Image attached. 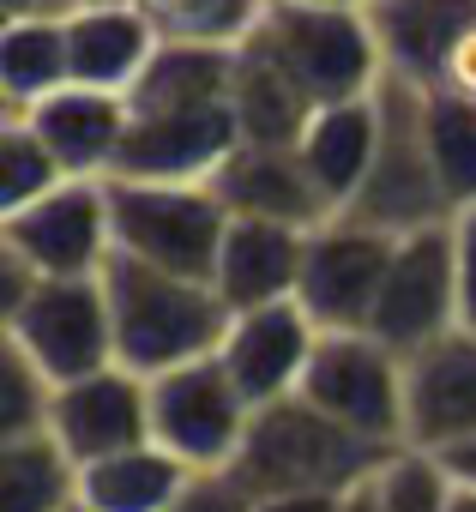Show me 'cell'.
Here are the masks:
<instances>
[{
  "mask_svg": "<svg viewBox=\"0 0 476 512\" xmlns=\"http://www.w3.org/2000/svg\"><path fill=\"white\" fill-rule=\"evenodd\" d=\"M109 320H115V362L133 374H169L181 362L217 356L229 332V302L211 278H181L163 266H145L133 253H115L103 266Z\"/></svg>",
  "mask_w": 476,
  "mask_h": 512,
  "instance_id": "1",
  "label": "cell"
},
{
  "mask_svg": "<svg viewBox=\"0 0 476 512\" xmlns=\"http://www.w3.org/2000/svg\"><path fill=\"white\" fill-rule=\"evenodd\" d=\"M392 452L362 440L356 428L332 422L320 404L278 398L254 410V428L242 440V458L229 464V476L248 494H350L362 488Z\"/></svg>",
  "mask_w": 476,
  "mask_h": 512,
  "instance_id": "2",
  "label": "cell"
},
{
  "mask_svg": "<svg viewBox=\"0 0 476 512\" xmlns=\"http://www.w3.org/2000/svg\"><path fill=\"white\" fill-rule=\"evenodd\" d=\"M248 43L272 55L314 97V109L368 97L386 79V55H380L368 7H266Z\"/></svg>",
  "mask_w": 476,
  "mask_h": 512,
  "instance_id": "3",
  "label": "cell"
},
{
  "mask_svg": "<svg viewBox=\"0 0 476 512\" xmlns=\"http://www.w3.org/2000/svg\"><path fill=\"white\" fill-rule=\"evenodd\" d=\"M115 205V253H133L145 266L211 278L229 235V205L211 181H127L109 175Z\"/></svg>",
  "mask_w": 476,
  "mask_h": 512,
  "instance_id": "4",
  "label": "cell"
},
{
  "mask_svg": "<svg viewBox=\"0 0 476 512\" xmlns=\"http://www.w3.org/2000/svg\"><path fill=\"white\" fill-rule=\"evenodd\" d=\"M350 217L392 229V235L452 223V199L440 187V169L422 133V85H404L392 73L380 79V151H374L362 193L350 199Z\"/></svg>",
  "mask_w": 476,
  "mask_h": 512,
  "instance_id": "5",
  "label": "cell"
},
{
  "mask_svg": "<svg viewBox=\"0 0 476 512\" xmlns=\"http://www.w3.org/2000/svg\"><path fill=\"white\" fill-rule=\"evenodd\" d=\"M248 428H254V404L217 356L151 374V440L175 452L187 470H229L242 458Z\"/></svg>",
  "mask_w": 476,
  "mask_h": 512,
  "instance_id": "6",
  "label": "cell"
},
{
  "mask_svg": "<svg viewBox=\"0 0 476 512\" xmlns=\"http://www.w3.org/2000/svg\"><path fill=\"white\" fill-rule=\"evenodd\" d=\"M0 253L25 260L37 278H97L115 260V205L109 181L67 175L25 211L0 217Z\"/></svg>",
  "mask_w": 476,
  "mask_h": 512,
  "instance_id": "7",
  "label": "cell"
},
{
  "mask_svg": "<svg viewBox=\"0 0 476 512\" xmlns=\"http://www.w3.org/2000/svg\"><path fill=\"white\" fill-rule=\"evenodd\" d=\"M302 398L386 452L404 446V356L374 332H326Z\"/></svg>",
  "mask_w": 476,
  "mask_h": 512,
  "instance_id": "8",
  "label": "cell"
},
{
  "mask_svg": "<svg viewBox=\"0 0 476 512\" xmlns=\"http://www.w3.org/2000/svg\"><path fill=\"white\" fill-rule=\"evenodd\" d=\"M7 344H19L55 386L97 374L115 362V320H109V290L97 278H37V290L0 314Z\"/></svg>",
  "mask_w": 476,
  "mask_h": 512,
  "instance_id": "9",
  "label": "cell"
},
{
  "mask_svg": "<svg viewBox=\"0 0 476 512\" xmlns=\"http://www.w3.org/2000/svg\"><path fill=\"white\" fill-rule=\"evenodd\" d=\"M392 247H398L392 229H374V223H362L350 211L308 229L296 302L320 320V332H368L386 266H392Z\"/></svg>",
  "mask_w": 476,
  "mask_h": 512,
  "instance_id": "10",
  "label": "cell"
},
{
  "mask_svg": "<svg viewBox=\"0 0 476 512\" xmlns=\"http://www.w3.org/2000/svg\"><path fill=\"white\" fill-rule=\"evenodd\" d=\"M452 326H458L452 223H434V229H410V235H398L368 332H374V338H386L398 356H416L422 344L446 338Z\"/></svg>",
  "mask_w": 476,
  "mask_h": 512,
  "instance_id": "11",
  "label": "cell"
},
{
  "mask_svg": "<svg viewBox=\"0 0 476 512\" xmlns=\"http://www.w3.org/2000/svg\"><path fill=\"white\" fill-rule=\"evenodd\" d=\"M235 145V103H181V109H133L115 175L127 181H211Z\"/></svg>",
  "mask_w": 476,
  "mask_h": 512,
  "instance_id": "12",
  "label": "cell"
},
{
  "mask_svg": "<svg viewBox=\"0 0 476 512\" xmlns=\"http://www.w3.org/2000/svg\"><path fill=\"white\" fill-rule=\"evenodd\" d=\"M320 320L290 296V302H266V308H242L229 314V332L217 344V362L229 368V380L248 392L254 410L296 398L308 380V362L320 350Z\"/></svg>",
  "mask_w": 476,
  "mask_h": 512,
  "instance_id": "13",
  "label": "cell"
},
{
  "mask_svg": "<svg viewBox=\"0 0 476 512\" xmlns=\"http://www.w3.org/2000/svg\"><path fill=\"white\" fill-rule=\"evenodd\" d=\"M49 434L61 440V452L85 470L97 458L133 452L151 440V380L109 362L97 374L61 380L55 386V410H49Z\"/></svg>",
  "mask_w": 476,
  "mask_h": 512,
  "instance_id": "14",
  "label": "cell"
},
{
  "mask_svg": "<svg viewBox=\"0 0 476 512\" xmlns=\"http://www.w3.org/2000/svg\"><path fill=\"white\" fill-rule=\"evenodd\" d=\"M464 440H476V332L452 326L404 356V446L452 452Z\"/></svg>",
  "mask_w": 476,
  "mask_h": 512,
  "instance_id": "15",
  "label": "cell"
},
{
  "mask_svg": "<svg viewBox=\"0 0 476 512\" xmlns=\"http://www.w3.org/2000/svg\"><path fill=\"white\" fill-rule=\"evenodd\" d=\"M13 115H25L37 127V139L55 151V163L67 175H85V181H109L115 175L127 127H133L127 91H97V85H61L43 103L13 109Z\"/></svg>",
  "mask_w": 476,
  "mask_h": 512,
  "instance_id": "16",
  "label": "cell"
},
{
  "mask_svg": "<svg viewBox=\"0 0 476 512\" xmlns=\"http://www.w3.org/2000/svg\"><path fill=\"white\" fill-rule=\"evenodd\" d=\"M211 187L223 193L229 217H266L296 229H320L326 217H338L296 145H235V157L211 175Z\"/></svg>",
  "mask_w": 476,
  "mask_h": 512,
  "instance_id": "17",
  "label": "cell"
},
{
  "mask_svg": "<svg viewBox=\"0 0 476 512\" xmlns=\"http://www.w3.org/2000/svg\"><path fill=\"white\" fill-rule=\"evenodd\" d=\"M302 253H308V229H296V223L229 217V235H223L211 284L229 302V314L266 308V302H290L296 284H302Z\"/></svg>",
  "mask_w": 476,
  "mask_h": 512,
  "instance_id": "18",
  "label": "cell"
},
{
  "mask_svg": "<svg viewBox=\"0 0 476 512\" xmlns=\"http://www.w3.org/2000/svg\"><path fill=\"white\" fill-rule=\"evenodd\" d=\"M386 73L404 85H440L452 49L476 25V0H368Z\"/></svg>",
  "mask_w": 476,
  "mask_h": 512,
  "instance_id": "19",
  "label": "cell"
},
{
  "mask_svg": "<svg viewBox=\"0 0 476 512\" xmlns=\"http://www.w3.org/2000/svg\"><path fill=\"white\" fill-rule=\"evenodd\" d=\"M157 25L145 7H73L67 13V67L73 85L133 91L157 55Z\"/></svg>",
  "mask_w": 476,
  "mask_h": 512,
  "instance_id": "20",
  "label": "cell"
},
{
  "mask_svg": "<svg viewBox=\"0 0 476 512\" xmlns=\"http://www.w3.org/2000/svg\"><path fill=\"white\" fill-rule=\"evenodd\" d=\"M296 151H302L314 187L332 199V211H350V199L362 193V181L374 169V151H380V91L314 109Z\"/></svg>",
  "mask_w": 476,
  "mask_h": 512,
  "instance_id": "21",
  "label": "cell"
},
{
  "mask_svg": "<svg viewBox=\"0 0 476 512\" xmlns=\"http://www.w3.org/2000/svg\"><path fill=\"white\" fill-rule=\"evenodd\" d=\"M193 476L199 470H187L175 452H163L157 440H145L133 452L85 464L79 470V500L97 506V512H169Z\"/></svg>",
  "mask_w": 476,
  "mask_h": 512,
  "instance_id": "22",
  "label": "cell"
},
{
  "mask_svg": "<svg viewBox=\"0 0 476 512\" xmlns=\"http://www.w3.org/2000/svg\"><path fill=\"white\" fill-rule=\"evenodd\" d=\"M314 121V97L254 43L235 55V127L242 145H302V127Z\"/></svg>",
  "mask_w": 476,
  "mask_h": 512,
  "instance_id": "23",
  "label": "cell"
},
{
  "mask_svg": "<svg viewBox=\"0 0 476 512\" xmlns=\"http://www.w3.org/2000/svg\"><path fill=\"white\" fill-rule=\"evenodd\" d=\"M61 85H73L67 13L61 19H7V31H0V109H31Z\"/></svg>",
  "mask_w": 476,
  "mask_h": 512,
  "instance_id": "24",
  "label": "cell"
},
{
  "mask_svg": "<svg viewBox=\"0 0 476 512\" xmlns=\"http://www.w3.org/2000/svg\"><path fill=\"white\" fill-rule=\"evenodd\" d=\"M79 500V464L55 434L0 440V512H67Z\"/></svg>",
  "mask_w": 476,
  "mask_h": 512,
  "instance_id": "25",
  "label": "cell"
},
{
  "mask_svg": "<svg viewBox=\"0 0 476 512\" xmlns=\"http://www.w3.org/2000/svg\"><path fill=\"white\" fill-rule=\"evenodd\" d=\"M422 133H428V157L458 217L464 205H476V97L452 85H422Z\"/></svg>",
  "mask_w": 476,
  "mask_h": 512,
  "instance_id": "26",
  "label": "cell"
},
{
  "mask_svg": "<svg viewBox=\"0 0 476 512\" xmlns=\"http://www.w3.org/2000/svg\"><path fill=\"white\" fill-rule=\"evenodd\" d=\"M272 0H145L163 43H223L242 49Z\"/></svg>",
  "mask_w": 476,
  "mask_h": 512,
  "instance_id": "27",
  "label": "cell"
},
{
  "mask_svg": "<svg viewBox=\"0 0 476 512\" xmlns=\"http://www.w3.org/2000/svg\"><path fill=\"white\" fill-rule=\"evenodd\" d=\"M67 181V169L55 163V151L37 139V127L13 109H0V217L37 205L43 193H55Z\"/></svg>",
  "mask_w": 476,
  "mask_h": 512,
  "instance_id": "28",
  "label": "cell"
},
{
  "mask_svg": "<svg viewBox=\"0 0 476 512\" xmlns=\"http://www.w3.org/2000/svg\"><path fill=\"white\" fill-rule=\"evenodd\" d=\"M446 500H452V476L434 452L398 446L374 470V512H446Z\"/></svg>",
  "mask_w": 476,
  "mask_h": 512,
  "instance_id": "29",
  "label": "cell"
},
{
  "mask_svg": "<svg viewBox=\"0 0 476 512\" xmlns=\"http://www.w3.org/2000/svg\"><path fill=\"white\" fill-rule=\"evenodd\" d=\"M0 386H7V410H0V440H19V434H49V410H55V380L19 350L7 344L0 356Z\"/></svg>",
  "mask_w": 476,
  "mask_h": 512,
  "instance_id": "30",
  "label": "cell"
},
{
  "mask_svg": "<svg viewBox=\"0 0 476 512\" xmlns=\"http://www.w3.org/2000/svg\"><path fill=\"white\" fill-rule=\"evenodd\" d=\"M169 512H254V494L235 482L229 470H199Z\"/></svg>",
  "mask_w": 476,
  "mask_h": 512,
  "instance_id": "31",
  "label": "cell"
},
{
  "mask_svg": "<svg viewBox=\"0 0 476 512\" xmlns=\"http://www.w3.org/2000/svg\"><path fill=\"white\" fill-rule=\"evenodd\" d=\"M452 272H458V326L476 332V205L452 217Z\"/></svg>",
  "mask_w": 476,
  "mask_h": 512,
  "instance_id": "32",
  "label": "cell"
},
{
  "mask_svg": "<svg viewBox=\"0 0 476 512\" xmlns=\"http://www.w3.org/2000/svg\"><path fill=\"white\" fill-rule=\"evenodd\" d=\"M350 494H254V512H344Z\"/></svg>",
  "mask_w": 476,
  "mask_h": 512,
  "instance_id": "33",
  "label": "cell"
},
{
  "mask_svg": "<svg viewBox=\"0 0 476 512\" xmlns=\"http://www.w3.org/2000/svg\"><path fill=\"white\" fill-rule=\"evenodd\" d=\"M440 85H452V91L476 97V25H470V31H464V43L452 49V61H446V73H440Z\"/></svg>",
  "mask_w": 476,
  "mask_h": 512,
  "instance_id": "34",
  "label": "cell"
},
{
  "mask_svg": "<svg viewBox=\"0 0 476 512\" xmlns=\"http://www.w3.org/2000/svg\"><path fill=\"white\" fill-rule=\"evenodd\" d=\"M440 464H446V476L458 482V488H476V440H464V446H452V452H434Z\"/></svg>",
  "mask_w": 476,
  "mask_h": 512,
  "instance_id": "35",
  "label": "cell"
},
{
  "mask_svg": "<svg viewBox=\"0 0 476 512\" xmlns=\"http://www.w3.org/2000/svg\"><path fill=\"white\" fill-rule=\"evenodd\" d=\"M73 13V0H7V19H61Z\"/></svg>",
  "mask_w": 476,
  "mask_h": 512,
  "instance_id": "36",
  "label": "cell"
},
{
  "mask_svg": "<svg viewBox=\"0 0 476 512\" xmlns=\"http://www.w3.org/2000/svg\"><path fill=\"white\" fill-rule=\"evenodd\" d=\"M344 512H374V476H368L362 488H350V500H344Z\"/></svg>",
  "mask_w": 476,
  "mask_h": 512,
  "instance_id": "37",
  "label": "cell"
},
{
  "mask_svg": "<svg viewBox=\"0 0 476 512\" xmlns=\"http://www.w3.org/2000/svg\"><path fill=\"white\" fill-rule=\"evenodd\" d=\"M446 512H476V488H458V482H452V500H446Z\"/></svg>",
  "mask_w": 476,
  "mask_h": 512,
  "instance_id": "38",
  "label": "cell"
},
{
  "mask_svg": "<svg viewBox=\"0 0 476 512\" xmlns=\"http://www.w3.org/2000/svg\"><path fill=\"white\" fill-rule=\"evenodd\" d=\"M272 7H368V0H272Z\"/></svg>",
  "mask_w": 476,
  "mask_h": 512,
  "instance_id": "39",
  "label": "cell"
},
{
  "mask_svg": "<svg viewBox=\"0 0 476 512\" xmlns=\"http://www.w3.org/2000/svg\"><path fill=\"white\" fill-rule=\"evenodd\" d=\"M73 7H145V0H73Z\"/></svg>",
  "mask_w": 476,
  "mask_h": 512,
  "instance_id": "40",
  "label": "cell"
},
{
  "mask_svg": "<svg viewBox=\"0 0 476 512\" xmlns=\"http://www.w3.org/2000/svg\"><path fill=\"white\" fill-rule=\"evenodd\" d=\"M67 512H97V506H85V500H73V506H67Z\"/></svg>",
  "mask_w": 476,
  "mask_h": 512,
  "instance_id": "41",
  "label": "cell"
}]
</instances>
